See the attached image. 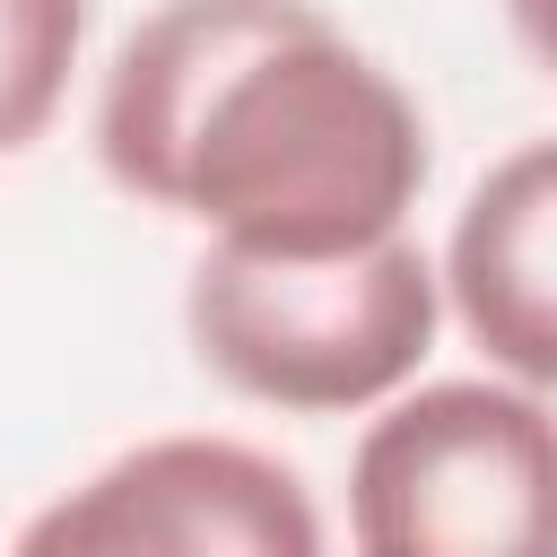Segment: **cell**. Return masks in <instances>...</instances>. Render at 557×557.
<instances>
[{
    "label": "cell",
    "mask_w": 557,
    "mask_h": 557,
    "mask_svg": "<svg viewBox=\"0 0 557 557\" xmlns=\"http://www.w3.org/2000/svg\"><path fill=\"white\" fill-rule=\"evenodd\" d=\"M444 313L487 357L557 400V131L505 148L444 235Z\"/></svg>",
    "instance_id": "5"
},
{
    "label": "cell",
    "mask_w": 557,
    "mask_h": 557,
    "mask_svg": "<svg viewBox=\"0 0 557 557\" xmlns=\"http://www.w3.org/2000/svg\"><path fill=\"white\" fill-rule=\"evenodd\" d=\"M348 557H557V400L513 374L392 392L348 453Z\"/></svg>",
    "instance_id": "3"
},
{
    "label": "cell",
    "mask_w": 557,
    "mask_h": 557,
    "mask_svg": "<svg viewBox=\"0 0 557 557\" xmlns=\"http://www.w3.org/2000/svg\"><path fill=\"white\" fill-rule=\"evenodd\" d=\"M444 322V270L418 235H383L366 252L278 261L209 244L183 287L191 357L261 409L287 418H357L418 383Z\"/></svg>",
    "instance_id": "2"
},
{
    "label": "cell",
    "mask_w": 557,
    "mask_h": 557,
    "mask_svg": "<svg viewBox=\"0 0 557 557\" xmlns=\"http://www.w3.org/2000/svg\"><path fill=\"white\" fill-rule=\"evenodd\" d=\"M87 0H0V157H26L78 78Z\"/></svg>",
    "instance_id": "6"
},
{
    "label": "cell",
    "mask_w": 557,
    "mask_h": 557,
    "mask_svg": "<svg viewBox=\"0 0 557 557\" xmlns=\"http://www.w3.org/2000/svg\"><path fill=\"white\" fill-rule=\"evenodd\" d=\"M96 165L209 244L322 261L409 235L426 113L313 0H157L96 87Z\"/></svg>",
    "instance_id": "1"
},
{
    "label": "cell",
    "mask_w": 557,
    "mask_h": 557,
    "mask_svg": "<svg viewBox=\"0 0 557 557\" xmlns=\"http://www.w3.org/2000/svg\"><path fill=\"white\" fill-rule=\"evenodd\" d=\"M9 557H331L313 487L244 435H139L44 496Z\"/></svg>",
    "instance_id": "4"
},
{
    "label": "cell",
    "mask_w": 557,
    "mask_h": 557,
    "mask_svg": "<svg viewBox=\"0 0 557 557\" xmlns=\"http://www.w3.org/2000/svg\"><path fill=\"white\" fill-rule=\"evenodd\" d=\"M505 26H513V44L557 78V0H505Z\"/></svg>",
    "instance_id": "7"
}]
</instances>
